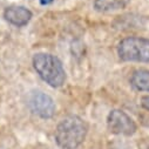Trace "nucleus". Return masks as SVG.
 <instances>
[{"label": "nucleus", "mask_w": 149, "mask_h": 149, "mask_svg": "<svg viewBox=\"0 0 149 149\" xmlns=\"http://www.w3.org/2000/svg\"><path fill=\"white\" fill-rule=\"evenodd\" d=\"M87 122L78 115L63 118L55 129V141L62 149H77L86 139Z\"/></svg>", "instance_id": "1"}, {"label": "nucleus", "mask_w": 149, "mask_h": 149, "mask_svg": "<svg viewBox=\"0 0 149 149\" xmlns=\"http://www.w3.org/2000/svg\"><path fill=\"white\" fill-rule=\"evenodd\" d=\"M33 67L39 77L51 87H61L66 81V72L61 61L52 54H35L33 58Z\"/></svg>", "instance_id": "2"}, {"label": "nucleus", "mask_w": 149, "mask_h": 149, "mask_svg": "<svg viewBox=\"0 0 149 149\" xmlns=\"http://www.w3.org/2000/svg\"><path fill=\"white\" fill-rule=\"evenodd\" d=\"M118 54L122 61L149 62V39L128 36L120 41Z\"/></svg>", "instance_id": "3"}, {"label": "nucleus", "mask_w": 149, "mask_h": 149, "mask_svg": "<svg viewBox=\"0 0 149 149\" xmlns=\"http://www.w3.org/2000/svg\"><path fill=\"white\" fill-rule=\"evenodd\" d=\"M107 127L111 134L122 136H132L137 130L135 121L120 109L110 110L107 116Z\"/></svg>", "instance_id": "4"}, {"label": "nucleus", "mask_w": 149, "mask_h": 149, "mask_svg": "<svg viewBox=\"0 0 149 149\" xmlns=\"http://www.w3.org/2000/svg\"><path fill=\"white\" fill-rule=\"evenodd\" d=\"M28 104L33 113L41 119H51L55 114L53 99L42 92H33L29 96Z\"/></svg>", "instance_id": "5"}, {"label": "nucleus", "mask_w": 149, "mask_h": 149, "mask_svg": "<svg viewBox=\"0 0 149 149\" xmlns=\"http://www.w3.org/2000/svg\"><path fill=\"white\" fill-rule=\"evenodd\" d=\"M32 17V12L24 6H10L4 11L5 20L17 27L26 26L31 21Z\"/></svg>", "instance_id": "6"}, {"label": "nucleus", "mask_w": 149, "mask_h": 149, "mask_svg": "<svg viewBox=\"0 0 149 149\" xmlns=\"http://www.w3.org/2000/svg\"><path fill=\"white\" fill-rule=\"evenodd\" d=\"M130 84L135 89L149 93V69H136L133 72Z\"/></svg>", "instance_id": "7"}, {"label": "nucleus", "mask_w": 149, "mask_h": 149, "mask_svg": "<svg viewBox=\"0 0 149 149\" xmlns=\"http://www.w3.org/2000/svg\"><path fill=\"white\" fill-rule=\"evenodd\" d=\"M129 0H94V7L99 12H111L125 8Z\"/></svg>", "instance_id": "8"}, {"label": "nucleus", "mask_w": 149, "mask_h": 149, "mask_svg": "<svg viewBox=\"0 0 149 149\" xmlns=\"http://www.w3.org/2000/svg\"><path fill=\"white\" fill-rule=\"evenodd\" d=\"M141 106L142 108L149 111V95H144L141 97Z\"/></svg>", "instance_id": "9"}, {"label": "nucleus", "mask_w": 149, "mask_h": 149, "mask_svg": "<svg viewBox=\"0 0 149 149\" xmlns=\"http://www.w3.org/2000/svg\"><path fill=\"white\" fill-rule=\"evenodd\" d=\"M53 0H41V4H48V3H52Z\"/></svg>", "instance_id": "10"}, {"label": "nucleus", "mask_w": 149, "mask_h": 149, "mask_svg": "<svg viewBox=\"0 0 149 149\" xmlns=\"http://www.w3.org/2000/svg\"><path fill=\"white\" fill-rule=\"evenodd\" d=\"M148 149H149V148H148Z\"/></svg>", "instance_id": "11"}]
</instances>
